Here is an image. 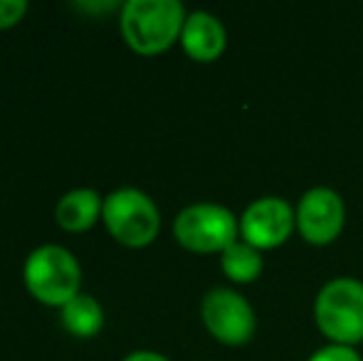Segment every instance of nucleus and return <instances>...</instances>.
<instances>
[{"instance_id": "nucleus-10", "label": "nucleus", "mask_w": 363, "mask_h": 361, "mask_svg": "<svg viewBox=\"0 0 363 361\" xmlns=\"http://www.w3.org/2000/svg\"><path fill=\"white\" fill-rule=\"evenodd\" d=\"M104 196L94 188H72L55 206V223L67 233H86L101 221Z\"/></svg>"}, {"instance_id": "nucleus-6", "label": "nucleus", "mask_w": 363, "mask_h": 361, "mask_svg": "<svg viewBox=\"0 0 363 361\" xmlns=\"http://www.w3.org/2000/svg\"><path fill=\"white\" fill-rule=\"evenodd\" d=\"M201 317L206 329L223 344L240 347L255 337L257 319L255 309L240 292L230 287H213L201 302Z\"/></svg>"}, {"instance_id": "nucleus-13", "label": "nucleus", "mask_w": 363, "mask_h": 361, "mask_svg": "<svg viewBox=\"0 0 363 361\" xmlns=\"http://www.w3.org/2000/svg\"><path fill=\"white\" fill-rule=\"evenodd\" d=\"M25 0H0V30H10L28 15Z\"/></svg>"}, {"instance_id": "nucleus-3", "label": "nucleus", "mask_w": 363, "mask_h": 361, "mask_svg": "<svg viewBox=\"0 0 363 361\" xmlns=\"http://www.w3.org/2000/svg\"><path fill=\"white\" fill-rule=\"evenodd\" d=\"M101 223L116 243L126 248H146L158 238L161 213L153 198L141 188H116L104 196Z\"/></svg>"}, {"instance_id": "nucleus-15", "label": "nucleus", "mask_w": 363, "mask_h": 361, "mask_svg": "<svg viewBox=\"0 0 363 361\" xmlns=\"http://www.w3.org/2000/svg\"><path fill=\"white\" fill-rule=\"evenodd\" d=\"M121 361H171V359L163 357L161 352H151V349H136V352L126 354Z\"/></svg>"}, {"instance_id": "nucleus-7", "label": "nucleus", "mask_w": 363, "mask_h": 361, "mask_svg": "<svg viewBox=\"0 0 363 361\" xmlns=\"http://www.w3.org/2000/svg\"><path fill=\"white\" fill-rule=\"evenodd\" d=\"M346 223L344 198L334 188L316 186L301 196L296 206V228L311 245H329L341 235Z\"/></svg>"}, {"instance_id": "nucleus-8", "label": "nucleus", "mask_w": 363, "mask_h": 361, "mask_svg": "<svg viewBox=\"0 0 363 361\" xmlns=\"http://www.w3.org/2000/svg\"><path fill=\"white\" fill-rule=\"evenodd\" d=\"M296 226V213L284 198L264 196L252 201L240 218V233L247 245L257 250H272L287 243Z\"/></svg>"}, {"instance_id": "nucleus-16", "label": "nucleus", "mask_w": 363, "mask_h": 361, "mask_svg": "<svg viewBox=\"0 0 363 361\" xmlns=\"http://www.w3.org/2000/svg\"><path fill=\"white\" fill-rule=\"evenodd\" d=\"M79 8H84V10H91V13H99V10H116V8H121L119 3H82Z\"/></svg>"}, {"instance_id": "nucleus-9", "label": "nucleus", "mask_w": 363, "mask_h": 361, "mask_svg": "<svg viewBox=\"0 0 363 361\" xmlns=\"http://www.w3.org/2000/svg\"><path fill=\"white\" fill-rule=\"evenodd\" d=\"M178 43L183 45V52L191 60H196V62H216L225 52L228 30L213 13L193 10V13H188L186 23H183Z\"/></svg>"}, {"instance_id": "nucleus-2", "label": "nucleus", "mask_w": 363, "mask_h": 361, "mask_svg": "<svg viewBox=\"0 0 363 361\" xmlns=\"http://www.w3.org/2000/svg\"><path fill=\"white\" fill-rule=\"evenodd\" d=\"M23 282L40 304L62 309L82 292V265L65 245L45 243L25 257Z\"/></svg>"}, {"instance_id": "nucleus-12", "label": "nucleus", "mask_w": 363, "mask_h": 361, "mask_svg": "<svg viewBox=\"0 0 363 361\" xmlns=\"http://www.w3.org/2000/svg\"><path fill=\"white\" fill-rule=\"evenodd\" d=\"M220 267L233 282L247 284L252 279H257L259 272H262V252L257 248L247 245L245 240H238L223 252Z\"/></svg>"}, {"instance_id": "nucleus-1", "label": "nucleus", "mask_w": 363, "mask_h": 361, "mask_svg": "<svg viewBox=\"0 0 363 361\" xmlns=\"http://www.w3.org/2000/svg\"><path fill=\"white\" fill-rule=\"evenodd\" d=\"M188 13L178 0H126L119 8V30L136 55H161L181 40Z\"/></svg>"}, {"instance_id": "nucleus-4", "label": "nucleus", "mask_w": 363, "mask_h": 361, "mask_svg": "<svg viewBox=\"0 0 363 361\" xmlns=\"http://www.w3.org/2000/svg\"><path fill=\"white\" fill-rule=\"evenodd\" d=\"M314 319L334 344L354 347L363 342V282L354 277L329 279L316 294Z\"/></svg>"}, {"instance_id": "nucleus-5", "label": "nucleus", "mask_w": 363, "mask_h": 361, "mask_svg": "<svg viewBox=\"0 0 363 361\" xmlns=\"http://www.w3.org/2000/svg\"><path fill=\"white\" fill-rule=\"evenodd\" d=\"M240 221L220 203H191L173 221V238L191 252H220L238 243Z\"/></svg>"}, {"instance_id": "nucleus-14", "label": "nucleus", "mask_w": 363, "mask_h": 361, "mask_svg": "<svg viewBox=\"0 0 363 361\" xmlns=\"http://www.w3.org/2000/svg\"><path fill=\"white\" fill-rule=\"evenodd\" d=\"M306 361H361L359 354L351 347H341V344H329V347L316 349Z\"/></svg>"}, {"instance_id": "nucleus-11", "label": "nucleus", "mask_w": 363, "mask_h": 361, "mask_svg": "<svg viewBox=\"0 0 363 361\" xmlns=\"http://www.w3.org/2000/svg\"><path fill=\"white\" fill-rule=\"evenodd\" d=\"M60 322L65 332L77 339H94L104 327V307L96 297L79 292L60 309Z\"/></svg>"}]
</instances>
